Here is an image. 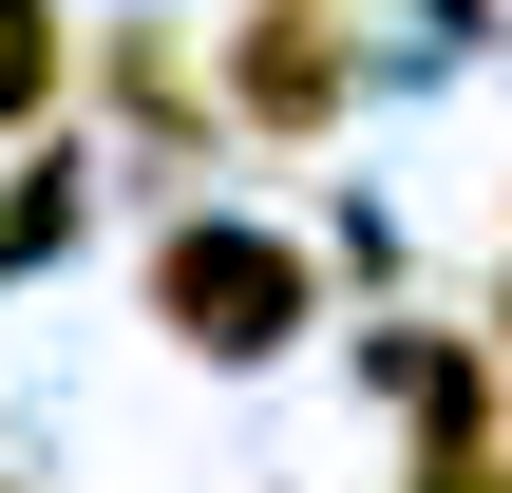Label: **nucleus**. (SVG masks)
Returning a JSON list of instances; mask_svg holds the SVG:
<instances>
[{
	"mask_svg": "<svg viewBox=\"0 0 512 493\" xmlns=\"http://www.w3.org/2000/svg\"><path fill=\"white\" fill-rule=\"evenodd\" d=\"M494 342H512V266H494Z\"/></svg>",
	"mask_w": 512,
	"mask_h": 493,
	"instance_id": "obj_7",
	"label": "nucleus"
},
{
	"mask_svg": "<svg viewBox=\"0 0 512 493\" xmlns=\"http://www.w3.org/2000/svg\"><path fill=\"white\" fill-rule=\"evenodd\" d=\"M38 247H76V152H38V171L0 190V266H38Z\"/></svg>",
	"mask_w": 512,
	"mask_h": 493,
	"instance_id": "obj_4",
	"label": "nucleus"
},
{
	"mask_svg": "<svg viewBox=\"0 0 512 493\" xmlns=\"http://www.w3.org/2000/svg\"><path fill=\"white\" fill-rule=\"evenodd\" d=\"M304 304H323V266H304L285 228H247V209H190V228L152 247V323H171L190 361H285Z\"/></svg>",
	"mask_w": 512,
	"mask_h": 493,
	"instance_id": "obj_1",
	"label": "nucleus"
},
{
	"mask_svg": "<svg viewBox=\"0 0 512 493\" xmlns=\"http://www.w3.org/2000/svg\"><path fill=\"white\" fill-rule=\"evenodd\" d=\"M342 95H361L342 0H266V19L228 38V114H247V133H342Z\"/></svg>",
	"mask_w": 512,
	"mask_h": 493,
	"instance_id": "obj_2",
	"label": "nucleus"
},
{
	"mask_svg": "<svg viewBox=\"0 0 512 493\" xmlns=\"http://www.w3.org/2000/svg\"><path fill=\"white\" fill-rule=\"evenodd\" d=\"M57 76H76V19H57V0H0V133L57 114Z\"/></svg>",
	"mask_w": 512,
	"mask_h": 493,
	"instance_id": "obj_3",
	"label": "nucleus"
},
{
	"mask_svg": "<svg viewBox=\"0 0 512 493\" xmlns=\"http://www.w3.org/2000/svg\"><path fill=\"white\" fill-rule=\"evenodd\" d=\"M114 95H133L152 133H190V57H171V38H114Z\"/></svg>",
	"mask_w": 512,
	"mask_h": 493,
	"instance_id": "obj_5",
	"label": "nucleus"
},
{
	"mask_svg": "<svg viewBox=\"0 0 512 493\" xmlns=\"http://www.w3.org/2000/svg\"><path fill=\"white\" fill-rule=\"evenodd\" d=\"M418 493H512V437H437V475Z\"/></svg>",
	"mask_w": 512,
	"mask_h": 493,
	"instance_id": "obj_6",
	"label": "nucleus"
}]
</instances>
